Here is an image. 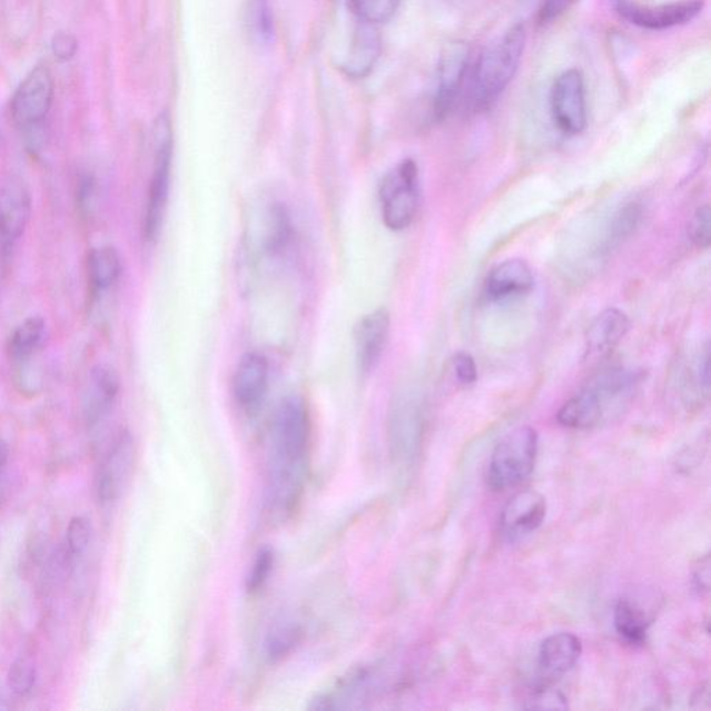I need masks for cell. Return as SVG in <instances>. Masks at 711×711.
Here are the masks:
<instances>
[{
    "label": "cell",
    "instance_id": "obj_1",
    "mask_svg": "<svg viewBox=\"0 0 711 711\" xmlns=\"http://www.w3.org/2000/svg\"><path fill=\"white\" fill-rule=\"evenodd\" d=\"M310 438V414L305 401L298 395L285 397L274 413L267 451L265 505L273 520L288 519L304 496Z\"/></svg>",
    "mask_w": 711,
    "mask_h": 711
},
{
    "label": "cell",
    "instance_id": "obj_2",
    "mask_svg": "<svg viewBox=\"0 0 711 711\" xmlns=\"http://www.w3.org/2000/svg\"><path fill=\"white\" fill-rule=\"evenodd\" d=\"M642 374L634 369L610 368L599 373L557 413L563 427L592 429L623 416L634 402Z\"/></svg>",
    "mask_w": 711,
    "mask_h": 711
},
{
    "label": "cell",
    "instance_id": "obj_3",
    "mask_svg": "<svg viewBox=\"0 0 711 711\" xmlns=\"http://www.w3.org/2000/svg\"><path fill=\"white\" fill-rule=\"evenodd\" d=\"M525 38L524 26H514L480 55L470 69L467 89H464L467 109L480 113L492 108L516 76L523 59Z\"/></svg>",
    "mask_w": 711,
    "mask_h": 711
},
{
    "label": "cell",
    "instance_id": "obj_4",
    "mask_svg": "<svg viewBox=\"0 0 711 711\" xmlns=\"http://www.w3.org/2000/svg\"><path fill=\"white\" fill-rule=\"evenodd\" d=\"M537 434L533 427H519L507 434L492 453L486 483L494 491L522 484L534 472Z\"/></svg>",
    "mask_w": 711,
    "mask_h": 711
},
{
    "label": "cell",
    "instance_id": "obj_5",
    "mask_svg": "<svg viewBox=\"0 0 711 711\" xmlns=\"http://www.w3.org/2000/svg\"><path fill=\"white\" fill-rule=\"evenodd\" d=\"M172 148H175V141H172L170 117L161 115L155 125L154 170L144 216V237L149 243H154L159 237L164 227L170 198Z\"/></svg>",
    "mask_w": 711,
    "mask_h": 711
},
{
    "label": "cell",
    "instance_id": "obj_6",
    "mask_svg": "<svg viewBox=\"0 0 711 711\" xmlns=\"http://www.w3.org/2000/svg\"><path fill=\"white\" fill-rule=\"evenodd\" d=\"M381 216L391 231H405L417 216L419 172L416 161L406 159L386 172L379 184Z\"/></svg>",
    "mask_w": 711,
    "mask_h": 711
},
{
    "label": "cell",
    "instance_id": "obj_7",
    "mask_svg": "<svg viewBox=\"0 0 711 711\" xmlns=\"http://www.w3.org/2000/svg\"><path fill=\"white\" fill-rule=\"evenodd\" d=\"M472 69V53L468 45L452 42L442 53L436 69L433 115L436 120H444L455 109L461 99Z\"/></svg>",
    "mask_w": 711,
    "mask_h": 711
},
{
    "label": "cell",
    "instance_id": "obj_8",
    "mask_svg": "<svg viewBox=\"0 0 711 711\" xmlns=\"http://www.w3.org/2000/svg\"><path fill=\"white\" fill-rule=\"evenodd\" d=\"M53 95L55 82L48 67H33L11 98V120L20 130H33L47 119L52 109Z\"/></svg>",
    "mask_w": 711,
    "mask_h": 711
},
{
    "label": "cell",
    "instance_id": "obj_9",
    "mask_svg": "<svg viewBox=\"0 0 711 711\" xmlns=\"http://www.w3.org/2000/svg\"><path fill=\"white\" fill-rule=\"evenodd\" d=\"M31 209V194L24 181L9 178L0 188V260L4 266L13 260L30 221Z\"/></svg>",
    "mask_w": 711,
    "mask_h": 711
},
{
    "label": "cell",
    "instance_id": "obj_10",
    "mask_svg": "<svg viewBox=\"0 0 711 711\" xmlns=\"http://www.w3.org/2000/svg\"><path fill=\"white\" fill-rule=\"evenodd\" d=\"M136 442L128 431L116 436L95 475V495L102 506L113 505L119 500L136 466Z\"/></svg>",
    "mask_w": 711,
    "mask_h": 711
},
{
    "label": "cell",
    "instance_id": "obj_11",
    "mask_svg": "<svg viewBox=\"0 0 711 711\" xmlns=\"http://www.w3.org/2000/svg\"><path fill=\"white\" fill-rule=\"evenodd\" d=\"M551 110L554 125L565 136H580L587 125L584 76L580 70L562 72L553 82Z\"/></svg>",
    "mask_w": 711,
    "mask_h": 711
},
{
    "label": "cell",
    "instance_id": "obj_12",
    "mask_svg": "<svg viewBox=\"0 0 711 711\" xmlns=\"http://www.w3.org/2000/svg\"><path fill=\"white\" fill-rule=\"evenodd\" d=\"M704 0H677V2L648 6L632 0H615L614 9L621 19L645 30L660 31L688 24L702 13Z\"/></svg>",
    "mask_w": 711,
    "mask_h": 711
},
{
    "label": "cell",
    "instance_id": "obj_13",
    "mask_svg": "<svg viewBox=\"0 0 711 711\" xmlns=\"http://www.w3.org/2000/svg\"><path fill=\"white\" fill-rule=\"evenodd\" d=\"M545 497L534 490H525L514 495L503 507L500 531L503 540L517 542L535 533L546 517Z\"/></svg>",
    "mask_w": 711,
    "mask_h": 711
},
{
    "label": "cell",
    "instance_id": "obj_14",
    "mask_svg": "<svg viewBox=\"0 0 711 711\" xmlns=\"http://www.w3.org/2000/svg\"><path fill=\"white\" fill-rule=\"evenodd\" d=\"M270 386V366L260 354H246L235 369L233 391L244 412L254 414L265 403Z\"/></svg>",
    "mask_w": 711,
    "mask_h": 711
},
{
    "label": "cell",
    "instance_id": "obj_15",
    "mask_svg": "<svg viewBox=\"0 0 711 711\" xmlns=\"http://www.w3.org/2000/svg\"><path fill=\"white\" fill-rule=\"evenodd\" d=\"M391 332V317L386 309L363 316L355 327V354L358 372L369 374L383 357Z\"/></svg>",
    "mask_w": 711,
    "mask_h": 711
},
{
    "label": "cell",
    "instance_id": "obj_16",
    "mask_svg": "<svg viewBox=\"0 0 711 711\" xmlns=\"http://www.w3.org/2000/svg\"><path fill=\"white\" fill-rule=\"evenodd\" d=\"M120 392V381L108 366H97L89 374L82 414L88 429L98 428L110 416Z\"/></svg>",
    "mask_w": 711,
    "mask_h": 711
},
{
    "label": "cell",
    "instance_id": "obj_17",
    "mask_svg": "<svg viewBox=\"0 0 711 711\" xmlns=\"http://www.w3.org/2000/svg\"><path fill=\"white\" fill-rule=\"evenodd\" d=\"M582 654V642L570 632H559L542 642L537 665L542 684H551L554 680L567 674L579 662Z\"/></svg>",
    "mask_w": 711,
    "mask_h": 711
},
{
    "label": "cell",
    "instance_id": "obj_18",
    "mask_svg": "<svg viewBox=\"0 0 711 711\" xmlns=\"http://www.w3.org/2000/svg\"><path fill=\"white\" fill-rule=\"evenodd\" d=\"M631 327L630 318L625 313L614 309H606L592 322L587 328L585 338L586 361L598 362L599 358L608 357L618 348L621 340L629 334Z\"/></svg>",
    "mask_w": 711,
    "mask_h": 711
},
{
    "label": "cell",
    "instance_id": "obj_19",
    "mask_svg": "<svg viewBox=\"0 0 711 711\" xmlns=\"http://www.w3.org/2000/svg\"><path fill=\"white\" fill-rule=\"evenodd\" d=\"M534 273L522 259H511L492 268L485 279L488 299L503 302L527 295L534 288Z\"/></svg>",
    "mask_w": 711,
    "mask_h": 711
},
{
    "label": "cell",
    "instance_id": "obj_20",
    "mask_svg": "<svg viewBox=\"0 0 711 711\" xmlns=\"http://www.w3.org/2000/svg\"><path fill=\"white\" fill-rule=\"evenodd\" d=\"M354 30L350 33L349 47L346 49L343 67L349 77L361 78L374 69L379 58L381 41L377 28L355 16Z\"/></svg>",
    "mask_w": 711,
    "mask_h": 711
},
{
    "label": "cell",
    "instance_id": "obj_21",
    "mask_svg": "<svg viewBox=\"0 0 711 711\" xmlns=\"http://www.w3.org/2000/svg\"><path fill=\"white\" fill-rule=\"evenodd\" d=\"M47 324L41 317H28L11 334L8 344L10 361L17 366H27L37 352L42 348Z\"/></svg>",
    "mask_w": 711,
    "mask_h": 711
},
{
    "label": "cell",
    "instance_id": "obj_22",
    "mask_svg": "<svg viewBox=\"0 0 711 711\" xmlns=\"http://www.w3.org/2000/svg\"><path fill=\"white\" fill-rule=\"evenodd\" d=\"M121 270L119 251L111 246L93 249L88 256V276L92 294L98 296L113 287L119 282Z\"/></svg>",
    "mask_w": 711,
    "mask_h": 711
},
{
    "label": "cell",
    "instance_id": "obj_23",
    "mask_svg": "<svg viewBox=\"0 0 711 711\" xmlns=\"http://www.w3.org/2000/svg\"><path fill=\"white\" fill-rule=\"evenodd\" d=\"M643 217V205L640 201H626L610 217L602 240V251L618 248L625 239H629L635 229L640 227Z\"/></svg>",
    "mask_w": 711,
    "mask_h": 711
},
{
    "label": "cell",
    "instance_id": "obj_24",
    "mask_svg": "<svg viewBox=\"0 0 711 711\" xmlns=\"http://www.w3.org/2000/svg\"><path fill=\"white\" fill-rule=\"evenodd\" d=\"M649 624L651 621L635 603L624 599L614 609L615 631L630 645H642L646 641Z\"/></svg>",
    "mask_w": 711,
    "mask_h": 711
},
{
    "label": "cell",
    "instance_id": "obj_25",
    "mask_svg": "<svg viewBox=\"0 0 711 711\" xmlns=\"http://www.w3.org/2000/svg\"><path fill=\"white\" fill-rule=\"evenodd\" d=\"M302 626L296 621L285 620L273 626L266 638V653L271 662H278L295 651L302 641Z\"/></svg>",
    "mask_w": 711,
    "mask_h": 711
},
{
    "label": "cell",
    "instance_id": "obj_26",
    "mask_svg": "<svg viewBox=\"0 0 711 711\" xmlns=\"http://www.w3.org/2000/svg\"><path fill=\"white\" fill-rule=\"evenodd\" d=\"M245 16L251 38L260 45L270 42L274 36V21L268 0H248Z\"/></svg>",
    "mask_w": 711,
    "mask_h": 711
},
{
    "label": "cell",
    "instance_id": "obj_27",
    "mask_svg": "<svg viewBox=\"0 0 711 711\" xmlns=\"http://www.w3.org/2000/svg\"><path fill=\"white\" fill-rule=\"evenodd\" d=\"M349 4L357 19L377 26L395 16L401 0H349Z\"/></svg>",
    "mask_w": 711,
    "mask_h": 711
},
{
    "label": "cell",
    "instance_id": "obj_28",
    "mask_svg": "<svg viewBox=\"0 0 711 711\" xmlns=\"http://www.w3.org/2000/svg\"><path fill=\"white\" fill-rule=\"evenodd\" d=\"M36 682L37 668L32 660L27 656L14 660L8 673L9 690L13 692L16 697H26L32 691Z\"/></svg>",
    "mask_w": 711,
    "mask_h": 711
},
{
    "label": "cell",
    "instance_id": "obj_29",
    "mask_svg": "<svg viewBox=\"0 0 711 711\" xmlns=\"http://www.w3.org/2000/svg\"><path fill=\"white\" fill-rule=\"evenodd\" d=\"M92 529L89 520L82 516L72 517L67 529L66 553L69 557H80L91 542Z\"/></svg>",
    "mask_w": 711,
    "mask_h": 711
},
{
    "label": "cell",
    "instance_id": "obj_30",
    "mask_svg": "<svg viewBox=\"0 0 711 711\" xmlns=\"http://www.w3.org/2000/svg\"><path fill=\"white\" fill-rule=\"evenodd\" d=\"M290 235V220L287 210L283 206H276L270 213L268 224V248L273 251L283 249L287 245Z\"/></svg>",
    "mask_w": 711,
    "mask_h": 711
},
{
    "label": "cell",
    "instance_id": "obj_31",
    "mask_svg": "<svg viewBox=\"0 0 711 711\" xmlns=\"http://www.w3.org/2000/svg\"><path fill=\"white\" fill-rule=\"evenodd\" d=\"M690 238L699 249H709L711 245V210L709 205L699 207L690 223Z\"/></svg>",
    "mask_w": 711,
    "mask_h": 711
},
{
    "label": "cell",
    "instance_id": "obj_32",
    "mask_svg": "<svg viewBox=\"0 0 711 711\" xmlns=\"http://www.w3.org/2000/svg\"><path fill=\"white\" fill-rule=\"evenodd\" d=\"M274 565V553L270 549H263L257 554L254 565H251L248 580H246V586L250 592L260 591V587L266 584L268 575L271 573Z\"/></svg>",
    "mask_w": 711,
    "mask_h": 711
},
{
    "label": "cell",
    "instance_id": "obj_33",
    "mask_svg": "<svg viewBox=\"0 0 711 711\" xmlns=\"http://www.w3.org/2000/svg\"><path fill=\"white\" fill-rule=\"evenodd\" d=\"M567 699L562 693L551 690L549 684H542L531 695L529 708L531 709H549V710H563L567 709Z\"/></svg>",
    "mask_w": 711,
    "mask_h": 711
},
{
    "label": "cell",
    "instance_id": "obj_34",
    "mask_svg": "<svg viewBox=\"0 0 711 711\" xmlns=\"http://www.w3.org/2000/svg\"><path fill=\"white\" fill-rule=\"evenodd\" d=\"M50 48H52L56 60L60 63H67V61L75 59L78 52V41L70 32H58L55 33Z\"/></svg>",
    "mask_w": 711,
    "mask_h": 711
},
{
    "label": "cell",
    "instance_id": "obj_35",
    "mask_svg": "<svg viewBox=\"0 0 711 711\" xmlns=\"http://www.w3.org/2000/svg\"><path fill=\"white\" fill-rule=\"evenodd\" d=\"M452 367L458 383L463 385H472L475 381H477V366H475L472 355L461 352V354L453 356Z\"/></svg>",
    "mask_w": 711,
    "mask_h": 711
},
{
    "label": "cell",
    "instance_id": "obj_36",
    "mask_svg": "<svg viewBox=\"0 0 711 711\" xmlns=\"http://www.w3.org/2000/svg\"><path fill=\"white\" fill-rule=\"evenodd\" d=\"M574 3L575 0H545L537 11V21L542 26L549 24L564 14Z\"/></svg>",
    "mask_w": 711,
    "mask_h": 711
},
{
    "label": "cell",
    "instance_id": "obj_37",
    "mask_svg": "<svg viewBox=\"0 0 711 711\" xmlns=\"http://www.w3.org/2000/svg\"><path fill=\"white\" fill-rule=\"evenodd\" d=\"M10 450L8 442L0 436V488L3 486L6 470H8Z\"/></svg>",
    "mask_w": 711,
    "mask_h": 711
}]
</instances>
